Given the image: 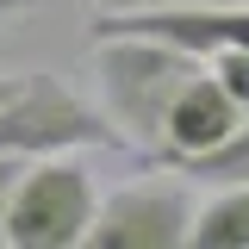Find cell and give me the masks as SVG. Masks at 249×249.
Segmentation results:
<instances>
[{
    "label": "cell",
    "instance_id": "52a82bcc",
    "mask_svg": "<svg viewBox=\"0 0 249 249\" xmlns=\"http://www.w3.org/2000/svg\"><path fill=\"white\" fill-rule=\"evenodd\" d=\"M168 175H181V181H199V187H237V181H249V112H243V124H237L224 143H212L206 156L168 162Z\"/></svg>",
    "mask_w": 249,
    "mask_h": 249
},
{
    "label": "cell",
    "instance_id": "277c9868",
    "mask_svg": "<svg viewBox=\"0 0 249 249\" xmlns=\"http://www.w3.org/2000/svg\"><path fill=\"white\" fill-rule=\"evenodd\" d=\"M193 199L175 181H137L119 187L112 199H100L88 243L93 249H181L193 237Z\"/></svg>",
    "mask_w": 249,
    "mask_h": 249
},
{
    "label": "cell",
    "instance_id": "ba28073f",
    "mask_svg": "<svg viewBox=\"0 0 249 249\" xmlns=\"http://www.w3.org/2000/svg\"><path fill=\"white\" fill-rule=\"evenodd\" d=\"M212 75L231 88V100L249 112V44H231V50H218V56H212Z\"/></svg>",
    "mask_w": 249,
    "mask_h": 249
},
{
    "label": "cell",
    "instance_id": "3957f363",
    "mask_svg": "<svg viewBox=\"0 0 249 249\" xmlns=\"http://www.w3.org/2000/svg\"><path fill=\"white\" fill-rule=\"evenodd\" d=\"M93 212H100L93 175L69 150L31 156L19 187H13V206H6V243L13 249H75V243H88Z\"/></svg>",
    "mask_w": 249,
    "mask_h": 249
},
{
    "label": "cell",
    "instance_id": "7c38bea8",
    "mask_svg": "<svg viewBox=\"0 0 249 249\" xmlns=\"http://www.w3.org/2000/svg\"><path fill=\"white\" fill-rule=\"evenodd\" d=\"M6 93H13V81H0V100H6Z\"/></svg>",
    "mask_w": 249,
    "mask_h": 249
},
{
    "label": "cell",
    "instance_id": "7a4b0ae2",
    "mask_svg": "<svg viewBox=\"0 0 249 249\" xmlns=\"http://www.w3.org/2000/svg\"><path fill=\"white\" fill-rule=\"evenodd\" d=\"M119 124L50 75H19L0 100V150L6 156H62V150H119Z\"/></svg>",
    "mask_w": 249,
    "mask_h": 249
},
{
    "label": "cell",
    "instance_id": "8fae6325",
    "mask_svg": "<svg viewBox=\"0 0 249 249\" xmlns=\"http://www.w3.org/2000/svg\"><path fill=\"white\" fill-rule=\"evenodd\" d=\"M37 0H0V19H19V13H31Z\"/></svg>",
    "mask_w": 249,
    "mask_h": 249
},
{
    "label": "cell",
    "instance_id": "8992f818",
    "mask_svg": "<svg viewBox=\"0 0 249 249\" xmlns=\"http://www.w3.org/2000/svg\"><path fill=\"white\" fill-rule=\"evenodd\" d=\"M193 249H249V181L218 187L212 199L193 212Z\"/></svg>",
    "mask_w": 249,
    "mask_h": 249
},
{
    "label": "cell",
    "instance_id": "6da1fadb",
    "mask_svg": "<svg viewBox=\"0 0 249 249\" xmlns=\"http://www.w3.org/2000/svg\"><path fill=\"white\" fill-rule=\"evenodd\" d=\"M206 56H187L162 37H100L93 44V88H100V112L119 124L131 150L156 156L162 143V112L181 93L187 75H199Z\"/></svg>",
    "mask_w": 249,
    "mask_h": 249
},
{
    "label": "cell",
    "instance_id": "30bf717a",
    "mask_svg": "<svg viewBox=\"0 0 249 249\" xmlns=\"http://www.w3.org/2000/svg\"><path fill=\"white\" fill-rule=\"evenodd\" d=\"M150 6H193V0H93V13H150Z\"/></svg>",
    "mask_w": 249,
    "mask_h": 249
},
{
    "label": "cell",
    "instance_id": "9c48e42d",
    "mask_svg": "<svg viewBox=\"0 0 249 249\" xmlns=\"http://www.w3.org/2000/svg\"><path fill=\"white\" fill-rule=\"evenodd\" d=\"M19 175H25V156H6V150H0V243H6V206H13Z\"/></svg>",
    "mask_w": 249,
    "mask_h": 249
},
{
    "label": "cell",
    "instance_id": "5b68a950",
    "mask_svg": "<svg viewBox=\"0 0 249 249\" xmlns=\"http://www.w3.org/2000/svg\"><path fill=\"white\" fill-rule=\"evenodd\" d=\"M237 124H243V106L231 100V88L218 81L212 69H199V75H187L181 93L168 100L156 156H162V168H168V162H187V156H206L212 143H224Z\"/></svg>",
    "mask_w": 249,
    "mask_h": 249
}]
</instances>
